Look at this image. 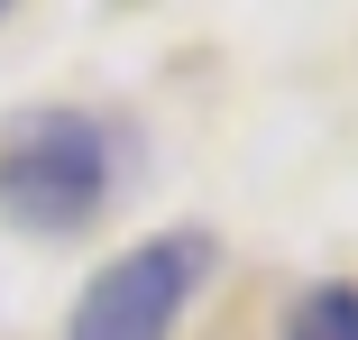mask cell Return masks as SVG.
I'll return each instance as SVG.
<instances>
[{
    "instance_id": "obj_3",
    "label": "cell",
    "mask_w": 358,
    "mask_h": 340,
    "mask_svg": "<svg viewBox=\"0 0 358 340\" xmlns=\"http://www.w3.org/2000/svg\"><path fill=\"white\" fill-rule=\"evenodd\" d=\"M285 340H358V285H313L285 313Z\"/></svg>"
},
{
    "instance_id": "obj_2",
    "label": "cell",
    "mask_w": 358,
    "mask_h": 340,
    "mask_svg": "<svg viewBox=\"0 0 358 340\" xmlns=\"http://www.w3.org/2000/svg\"><path fill=\"white\" fill-rule=\"evenodd\" d=\"M202 267H211V239L202 230H157V239L120 248L101 276L74 295L64 340H175V322H184V304L202 285Z\"/></svg>"
},
{
    "instance_id": "obj_1",
    "label": "cell",
    "mask_w": 358,
    "mask_h": 340,
    "mask_svg": "<svg viewBox=\"0 0 358 340\" xmlns=\"http://www.w3.org/2000/svg\"><path fill=\"white\" fill-rule=\"evenodd\" d=\"M110 202V129L92 111H19L0 129V221L28 239H74Z\"/></svg>"
}]
</instances>
